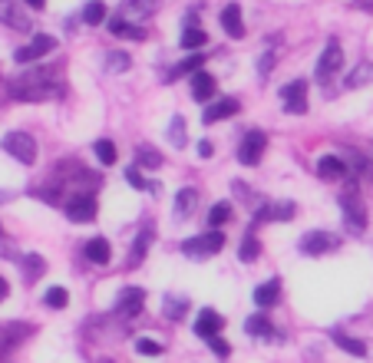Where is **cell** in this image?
<instances>
[{
    "mask_svg": "<svg viewBox=\"0 0 373 363\" xmlns=\"http://www.w3.org/2000/svg\"><path fill=\"white\" fill-rule=\"evenodd\" d=\"M10 96L20 99V103H50L56 96H63V83H60V73L43 66V70H30L23 77L10 79Z\"/></svg>",
    "mask_w": 373,
    "mask_h": 363,
    "instance_id": "cell-1",
    "label": "cell"
},
{
    "mask_svg": "<svg viewBox=\"0 0 373 363\" xmlns=\"http://www.w3.org/2000/svg\"><path fill=\"white\" fill-rule=\"evenodd\" d=\"M222 248H224V234L218 228L205 231V234H198V238H188L185 245H182V251H185L188 258H195V261H202L208 254H218Z\"/></svg>",
    "mask_w": 373,
    "mask_h": 363,
    "instance_id": "cell-2",
    "label": "cell"
},
{
    "mask_svg": "<svg viewBox=\"0 0 373 363\" xmlns=\"http://www.w3.org/2000/svg\"><path fill=\"white\" fill-rule=\"evenodd\" d=\"M3 149H7V155H14L17 162H23V165H34L37 162V142H34L30 133L3 135Z\"/></svg>",
    "mask_w": 373,
    "mask_h": 363,
    "instance_id": "cell-3",
    "label": "cell"
},
{
    "mask_svg": "<svg viewBox=\"0 0 373 363\" xmlns=\"http://www.w3.org/2000/svg\"><path fill=\"white\" fill-rule=\"evenodd\" d=\"M30 334H34V327H30V324H17V321L0 327V363L7 360V357H10V353H14V350H17V347L30 337Z\"/></svg>",
    "mask_w": 373,
    "mask_h": 363,
    "instance_id": "cell-4",
    "label": "cell"
},
{
    "mask_svg": "<svg viewBox=\"0 0 373 363\" xmlns=\"http://www.w3.org/2000/svg\"><path fill=\"white\" fill-rule=\"evenodd\" d=\"M264 149H268V135H264L261 129H251V133L242 139V146H238V162H242V165H258Z\"/></svg>",
    "mask_w": 373,
    "mask_h": 363,
    "instance_id": "cell-5",
    "label": "cell"
},
{
    "mask_svg": "<svg viewBox=\"0 0 373 363\" xmlns=\"http://www.w3.org/2000/svg\"><path fill=\"white\" fill-rule=\"evenodd\" d=\"M340 205H344V221H347V228H350V231H363V228H367V209H363V202H360L357 189L347 191V195L340 198Z\"/></svg>",
    "mask_w": 373,
    "mask_h": 363,
    "instance_id": "cell-6",
    "label": "cell"
},
{
    "mask_svg": "<svg viewBox=\"0 0 373 363\" xmlns=\"http://www.w3.org/2000/svg\"><path fill=\"white\" fill-rule=\"evenodd\" d=\"M50 50H56V40L50 37V33H37L27 46H20L17 53H14V59H17V63H34V59L47 57Z\"/></svg>",
    "mask_w": 373,
    "mask_h": 363,
    "instance_id": "cell-7",
    "label": "cell"
},
{
    "mask_svg": "<svg viewBox=\"0 0 373 363\" xmlns=\"http://www.w3.org/2000/svg\"><path fill=\"white\" fill-rule=\"evenodd\" d=\"M340 66H344V50H340V43H337V40H331V43H327V50H324L320 59H318V79H320V83H327V79L334 77Z\"/></svg>",
    "mask_w": 373,
    "mask_h": 363,
    "instance_id": "cell-8",
    "label": "cell"
},
{
    "mask_svg": "<svg viewBox=\"0 0 373 363\" xmlns=\"http://www.w3.org/2000/svg\"><path fill=\"white\" fill-rule=\"evenodd\" d=\"M281 99H284V109L287 113H307V83L304 79H294L281 90Z\"/></svg>",
    "mask_w": 373,
    "mask_h": 363,
    "instance_id": "cell-9",
    "label": "cell"
},
{
    "mask_svg": "<svg viewBox=\"0 0 373 363\" xmlns=\"http://www.w3.org/2000/svg\"><path fill=\"white\" fill-rule=\"evenodd\" d=\"M337 245H340V238H334L331 231H307L304 234V241H300V251L304 254H327V251H334Z\"/></svg>",
    "mask_w": 373,
    "mask_h": 363,
    "instance_id": "cell-10",
    "label": "cell"
},
{
    "mask_svg": "<svg viewBox=\"0 0 373 363\" xmlns=\"http://www.w3.org/2000/svg\"><path fill=\"white\" fill-rule=\"evenodd\" d=\"M142 304H146V291H142V287H126V291L119 294V301H116V314H119L123 321H129V317H136V314L142 310Z\"/></svg>",
    "mask_w": 373,
    "mask_h": 363,
    "instance_id": "cell-11",
    "label": "cell"
},
{
    "mask_svg": "<svg viewBox=\"0 0 373 363\" xmlns=\"http://www.w3.org/2000/svg\"><path fill=\"white\" fill-rule=\"evenodd\" d=\"M66 218H70V221H93L96 198L93 195H73V198L66 202Z\"/></svg>",
    "mask_w": 373,
    "mask_h": 363,
    "instance_id": "cell-12",
    "label": "cell"
},
{
    "mask_svg": "<svg viewBox=\"0 0 373 363\" xmlns=\"http://www.w3.org/2000/svg\"><path fill=\"white\" fill-rule=\"evenodd\" d=\"M162 7V0H123L119 7V17L123 20H146Z\"/></svg>",
    "mask_w": 373,
    "mask_h": 363,
    "instance_id": "cell-13",
    "label": "cell"
},
{
    "mask_svg": "<svg viewBox=\"0 0 373 363\" xmlns=\"http://www.w3.org/2000/svg\"><path fill=\"white\" fill-rule=\"evenodd\" d=\"M238 109H242V103H238L235 96H224V99H218V103L205 106V113H202V122H205V126H211V122H218V119H228V116H235Z\"/></svg>",
    "mask_w": 373,
    "mask_h": 363,
    "instance_id": "cell-14",
    "label": "cell"
},
{
    "mask_svg": "<svg viewBox=\"0 0 373 363\" xmlns=\"http://www.w3.org/2000/svg\"><path fill=\"white\" fill-rule=\"evenodd\" d=\"M344 162H347V172L357 175V178H363V182H373V162L367 159L363 152H357V149H347V152L340 155Z\"/></svg>",
    "mask_w": 373,
    "mask_h": 363,
    "instance_id": "cell-15",
    "label": "cell"
},
{
    "mask_svg": "<svg viewBox=\"0 0 373 363\" xmlns=\"http://www.w3.org/2000/svg\"><path fill=\"white\" fill-rule=\"evenodd\" d=\"M0 23H7V27H14V30H30V20L27 14L17 7V0H0Z\"/></svg>",
    "mask_w": 373,
    "mask_h": 363,
    "instance_id": "cell-16",
    "label": "cell"
},
{
    "mask_svg": "<svg viewBox=\"0 0 373 363\" xmlns=\"http://www.w3.org/2000/svg\"><path fill=\"white\" fill-rule=\"evenodd\" d=\"M222 327H224V317H222V314H218V310H211V307H205V310L198 314V321H195V334L208 340V337H215Z\"/></svg>",
    "mask_w": 373,
    "mask_h": 363,
    "instance_id": "cell-17",
    "label": "cell"
},
{
    "mask_svg": "<svg viewBox=\"0 0 373 363\" xmlns=\"http://www.w3.org/2000/svg\"><path fill=\"white\" fill-rule=\"evenodd\" d=\"M318 175H320V178H350V172H347V162H344L340 155H320Z\"/></svg>",
    "mask_w": 373,
    "mask_h": 363,
    "instance_id": "cell-18",
    "label": "cell"
},
{
    "mask_svg": "<svg viewBox=\"0 0 373 363\" xmlns=\"http://www.w3.org/2000/svg\"><path fill=\"white\" fill-rule=\"evenodd\" d=\"M222 27H224V33L228 37H244V20H242V7L238 3H228L222 10Z\"/></svg>",
    "mask_w": 373,
    "mask_h": 363,
    "instance_id": "cell-19",
    "label": "cell"
},
{
    "mask_svg": "<svg viewBox=\"0 0 373 363\" xmlns=\"http://www.w3.org/2000/svg\"><path fill=\"white\" fill-rule=\"evenodd\" d=\"M192 96H195L198 103H208V99L215 96V77L205 73V70H195V73H192Z\"/></svg>",
    "mask_w": 373,
    "mask_h": 363,
    "instance_id": "cell-20",
    "label": "cell"
},
{
    "mask_svg": "<svg viewBox=\"0 0 373 363\" xmlns=\"http://www.w3.org/2000/svg\"><path fill=\"white\" fill-rule=\"evenodd\" d=\"M83 254H86V261H93V265H110L112 261V248L106 238H90L86 248H83Z\"/></svg>",
    "mask_w": 373,
    "mask_h": 363,
    "instance_id": "cell-21",
    "label": "cell"
},
{
    "mask_svg": "<svg viewBox=\"0 0 373 363\" xmlns=\"http://www.w3.org/2000/svg\"><path fill=\"white\" fill-rule=\"evenodd\" d=\"M106 27H110L112 37H123V40H146V30H142V27H132L129 20H123V17H110V20H106Z\"/></svg>",
    "mask_w": 373,
    "mask_h": 363,
    "instance_id": "cell-22",
    "label": "cell"
},
{
    "mask_svg": "<svg viewBox=\"0 0 373 363\" xmlns=\"http://www.w3.org/2000/svg\"><path fill=\"white\" fill-rule=\"evenodd\" d=\"M278 297H281V281L278 278H271V281H264V284L255 287V304L258 307L278 304Z\"/></svg>",
    "mask_w": 373,
    "mask_h": 363,
    "instance_id": "cell-23",
    "label": "cell"
},
{
    "mask_svg": "<svg viewBox=\"0 0 373 363\" xmlns=\"http://www.w3.org/2000/svg\"><path fill=\"white\" fill-rule=\"evenodd\" d=\"M106 17H110V10H106L103 0H90V3L83 7V23H86V27H103Z\"/></svg>",
    "mask_w": 373,
    "mask_h": 363,
    "instance_id": "cell-24",
    "label": "cell"
},
{
    "mask_svg": "<svg viewBox=\"0 0 373 363\" xmlns=\"http://www.w3.org/2000/svg\"><path fill=\"white\" fill-rule=\"evenodd\" d=\"M198 205V191L195 189H182L175 198V218H192V211Z\"/></svg>",
    "mask_w": 373,
    "mask_h": 363,
    "instance_id": "cell-25",
    "label": "cell"
},
{
    "mask_svg": "<svg viewBox=\"0 0 373 363\" xmlns=\"http://www.w3.org/2000/svg\"><path fill=\"white\" fill-rule=\"evenodd\" d=\"M202 53H192V57L188 59H182V63H179V66H175V70H168V77H166V83H175V79L179 77H188V73H195V70H202Z\"/></svg>",
    "mask_w": 373,
    "mask_h": 363,
    "instance_id": "cell-26",
    "label": "cell"
},
{
    "mask_svg": "<svg viewBox=\"0 0 373 363\" xmlns=\"http://www.w3.org/2000/svg\"><path fill=\"white\" fill-rule=\"evenodd\" d=\"M244 330L251 334V337H271L274 334V327L268 321V314H255V317H248L244 321Z\"/></svg>",
    "mask_w": 373,
    "mask_h": 363,
    "instance_id": "cell-27",
    "label": "cell"
},
{
    "mask_svg": "<svg viewBox=\"0 0 373 363\" xmlns=\"http://www.w3.org/2000/svg\"><path fill=\"white\" fill-rule=\"evenodd\" d=\"M367 83H373V63H360V66H354V73L344 79V86H347V90L367 86Z\"/></svg>",
    "mask_w": 373,
    "mask_h": 363,
    "instance_id": "cell-28",
    "label": "cell"
},
{
    "mask_svg": "<svg viewBox=\"0 0 373 363\" xmlns=\"http://www.w3.org/2000/svg\"><path fill=\"white\" fill-rule=\"evenodd\" d=\"M162 310H166L172 321H182L188 310V297H175V294H166L162 297Z\"/></svg>",
    "mask_w": 373,
    "mask_h": 363,
    "instance_id": "cell-29",
    "label": "cell"
},
{
    "mask_svg": "<svg viewBox=\"0 0 373 363\" xmlns=\"http://www.w3.org/2000/svg\"><path fill=\"white\" fill-rule=\"evenodd\" d=\"M136 165H142V169H159V165H162V155L155 152L152 146H136Z\"/></svg>",
    "mask_w": 373,
    "mask_h": 363,
    "instance_id": "cell-30",
    "label": "cell"
},
{
    "mask_svg": "<svg viewBox=\"0 0 373 363\" xmlns=\"http://www.w3.org/2000/svg\"><path fill=\"white\" fill-rule=\"evenodd\" d=\"M20 265H23V278H27V281H37L40 274L47 271V261H43L40 254H27Z\"/></svg>",
    "mask_w": 373,
    "mask_h": 363,
    "instance_id": "cell-31",
    "label": "cell"
},
{
    "mask_svg": "<svg viewBox=\"0 0 373 363\" xmlns=\"http://www.w3.org/2000/svg\"><path fill=\"white\" fill-rule=\"evenodd\" d=\"M205 43H208L205 30H198V27H185V33H182V50H198V46H205Z\"/></svg>",
    "mask_w": 373,
    "mask_h": 363,
    "instance_id": "cell-32",
    "label": "cell"
},
{
    "mask_svg": "<svg viewBox=\"0 0 373 363\" xmlns=\"http://www.w3.org/2000/svg\"><path fill=\"white\" fill-rule=\"evenodd\" d=\"M224 221H231V202H218V205H211V211H208V225L211 228H222Z\"/></svg>",
    "mask_w": 373,
    "mask_h": 363,
    "instance_id": "cell-33",
    "label": "cell"
},
{
    "mask_svg": "<svg viewBox=\"0 0 373 363\" xmlns=\"http://www.w3.org/2000/svg\"><path fill=\"white\" fill-rule=\"evenodd\" d=\"M258 254H261V241H258V238H255V234L248 231V234L242 238V248H238V258H242V261H255Z\"/></svg>",
    "mask_w": 373,
    "mask_h": 363,
    "instance_id": "cell-34",
    "label": "cell"
},
{
    "mask_svg": "<svg viewBox=\"0 0 373 363\" xmlns=\"http://www.w3.org/2000/svg\"><path fill=\"white\" fill-rule=\"evenodd\" d=\"M168 142H172L175 149L185 146V119H182V116H172V122H168Z\"/></svg>",
    "mask_w": 373,
    "mask_h": 363,
    "instance_id": "cell-35",
    "label": "cell"
},
{
    "mask_svg": "<svg viewBox=\"0 0 373 363\" xmlns=\"http://www.w3.org/2000/svg\"><path fill=\"white\" fill-rule=\"evenodd\" d=\"M149 241H152V228H146L142 234H139V241L132 245V251H129V265H142V258H146V248H149Z\"/></svg>",
    "mask_w": 373,
    "mask_h": 363,
    "instance_id": "cell-36",
    "label": "cell"
},
{
    "mask_svg": "<svg viewBox=\"0 0 373 363\" xmlns=\"http://www.w3.org/2000/svg\"><path fill=\"white\" fill-rule=\"evenodd\" d=\"M334 340H337L340 350H347V353H354V357H367V344H363V340H357V337H344V334H337Z\"/></svg>",
    "mask_w": 373,
    "mask_h": 363,
    "instance_id": "cell-37",
    "label": "cell"
},
{
    "mask_svg": "<svg viewBox=\"0 0 373 363\" xmlns=\"http://www.w3.org/2000/svg\"><path fill=\"white\" fill-rule=\"evenodd\" d=\"M93 152L103 165H112V162H116V146H112L110 139H99V142L93 146Z\"/></svg>",
    "mask_w": 373,
    "mask_h": 363,
    "instance_id": "cell-38",
    "label": "cell"
},
{
    "mask_svg": "<svg viewBox=\"0 0 373 363\" xmlns=\"http://www.w3.org/2000/svg\"><path fill=\"white\" fill-rule=\"evenodd\" d=\"M136 353H142V357H159V353H162V344H155L152 337H136Z\"/></svg>",
    "mask_w": 373,
    "mask_h": 363,
    "instance_id": "cell-39",
    "label": "cell"
},
{
    "mask_svg": "<svg viewBox=\"0 0 373 363\" xmlns=\"http://www.w3.org/2000/svg\"><path fill=\"white\" fill-rule=\"evenodd\" d=\"M43 301H47L50 307H66L70 304V294H66V287H50Z\"/></svg>",
    "mask_w": 373,
    "mask_h": 363,
    "instance_id": "cell-40",
    "label": "cell"
},
{
    "mask_svg": "<svg viewBox=\"0 0 373 363\" xmlns=\"http://www.w3.org/2000/svg\"><path fill=\"white\" fill-rule=\"evenodd\" d=\"M106 70H110V73H126V70H129V57H126V53H110V57H106Z\"/></svg>",
    "mask_w": 373,
    "mask_h": 363,
    "instance_id": "cell-41",
    "label": "cell"
},
{
    "mask_svg": "<svg viewBox=\"0 0 373 363\" xmlns=\"http://www.w3.org/2000/svg\"><path fill=\"white\" fill-rule=\"evenodd\" d=\"M126 182H129L132 189H149V182H146V178H142V172H139V165H129V169H126Z\"/></svg>",
    "mask_w": 373,
    "mask_h": 363,
    "instance_id": "cell-42",
    "label": "cell"
},
{
    "mask_svg": "<svg viewBox=\"0 0 373 363\" xmlns=\"http://www.w3.org/2000/svg\"><path fill=\"white\" fill-rule=\"evenodd\" d=\"M208 347H211V353H218L222 360H224V357H228V353H231V347L224 344V340H222V337H218V334H215V337H208Z\"/></svg>",
    "mask_w": 373,
    "mask_h": 363,
    "instance_id": "cell-43",
    "label": "cell"
},
{
    "mask_svg": "<svg viewBox=\"0 0 373 363\" xmlns=\"http://www.w3.org/2000/svg\"><path fill=\"white\" fill-rule=\"evenodd\" d=\"M198 155H202V159H211V142H208V139L198 142Z\"/></svg>",
    "mask_w": 373,
    "mask_h": 363,
    "instance_id": "cell-44",
    "label": "cell"
},
{
    "mask_svg": "<svg viewBox=\"0 0 373 363\" xmlns=\"http://www.w3.org/2000/svg\"><path fill=\"white\" fill-rule=\"evenodd\" d=\"M7 294H10V284H7V281L0 278V301H7Z\"/></svg>",
    "mask_w": 373,
    "mask_h": 363,
    "instance_id": "cell-45",
    "label": "cell"
},
{
    "mask_svg": "<svg viewBox=\"0 0 373 363\" xmlns=\"http://www.w3.org/2000/svg\"><path fill=\"white\" fill-rule=\"evenodd\" d=\"M23 3H30L34 10H43V7H47V0H23Z\"/></svg>",
    "mask_w": 373,
    "mask_h": 363,
    "instance_id": "cell-46",
    "label": "cell"
}]
</instances>
